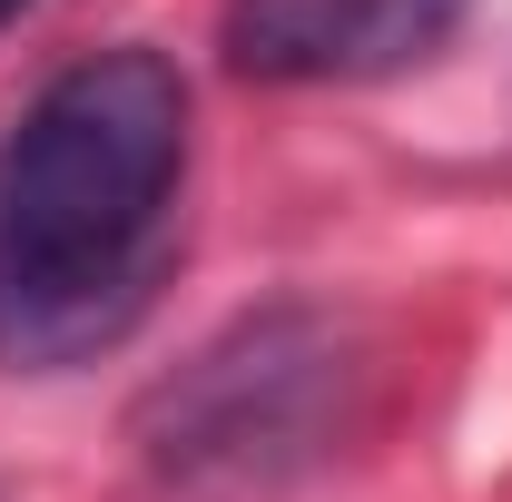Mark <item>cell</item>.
Wrapping results in <instances>:
<instances>
[{"instance_id": "obj_1", "label": "cell", "mask_w": 512, "mask_h": 502, "mask_svg": "<svg viewBox=\"0 0 512 502\" xmlns=\"http://www.w3.org/2000/svg\"><path fill=\"white\" fill-rule=\"evenodd\" d=\"M188 197V79L158 50L69 60L0 128V365L60 375L158 306Z\"/></svg>"}, {"instance_id": "obj_2", "label": "cell", "mask_w": 512, "mask_h": 502, "mask_svg": "<svg viewBox=\"0 0 512 502\" xmlns=\"http://www.w3.org/2000/svg\"><path fill=\"white\" fill-rule=\"evenodd\" d=\"M375 404V345L345 306L286 296L217 325L128 414V443L168 502H276L316 483Z\"/></svg>"}, {"instance_id": "obj_3", "label": "cell", "mask_w": 512, "mask_h": 502, "mask_svg": "<svg viewBox=\"0 0 512 502\" xmlns=\"http://www.w3.org/2000/svg\"><path fill=\"white\" fill-rule=\"evenodd\" d=\"M463 20V0H227L217 50L237 79L325 89V79H394L434 60Z\"/></svg>"}, {"instance_id": "obj_4", "label": "cell", "mask_w": 512, "mask_h": 502, "mask_svg": "<svg viewBox=\"0 0 512 502\" xmlns=\"http://www.w3.org/2000/svg\"><path fill=\"white\" fill-rule=\"evenodd\" d=\"M20 10H30V0H0V30H10V20H20Z\"/></svg>"}]
</instances>
